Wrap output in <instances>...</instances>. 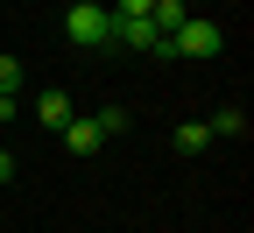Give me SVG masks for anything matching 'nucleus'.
<instances>
[{"mask_svg": "<svg viewBox=\"0 0 254 233\" xmlns=\"http://www.w3.org/2000/svg\"><path fill=\"white\" fill-rule=\"evenodd\" d=\"M155 0H113V14H148Z\"/></svg>", "mask_w": 254, "mask_h": 233, "instance_id": "obj_9", "label": "nucleus"}, {"mask_svg": "<svg viewBox=\"0 0 254 233\" xmlns=\"http://www.w3.org/2000/svg\"><path fill=\"white\" fill-rule=\"evenodd\" d=\"M205 127H212V135H247V113H240V106H226V113H212Z\"/></svg>", "mask_w": 254, "mask_h": 233, "instance_id": "obj_6", "label": "nucleus"}, {"mask_svg": "<svg viewBox=\"0 0 254 233\" xmlns=\"http://www.w3.org/2000/svg\"><path fill=\"white\" fill-rule=\"evenodd\" d=\"M36 120L50 127V135H57V127L71 120V92H64V85H50V92H36Z\"/></svg>", "mask_w": 254, "mask_h": 233, "instance_id": "obj_4", "label": "nucleus"}, {"mask_svg": "<svg viewBox=\"0 0 254 233\" xmlns=\"http://www.w3.org/2000/svg\"><path fill=\"white\" fill-rule=\"evenodd\" d=\"M219 50H226V28L205 21V14H184V28L170 36V57H190V64H212Z\"/></svg>", "mask_w": 254, "mask_h": 233, "instance_id": "obj_2", "label": "nucleus"}, {"mask_svg": "<svg viewBox=\"0 0 254 233\" xmlns=\"http://www.w3.org/2000/svg\"><path fill=\"white\" fill-rule=\"evenodd\" d=\"M64 36H71L78 50H113V7H99V0H71Z\"/></svg>", "mask_w": 254, "mask_h": 233, "instance_id": "obj_1", "label": "nucleus"}, {"mask_svg": "<svg viewBox=\"0 0 254 233\" xmlns=\"http://www.w3.org/2000/svg\"><path fill=\"white\" fill-rule=\"evenodd\" d=\"M0 184H14V155L7 149H0Z\"/></svg>", "mask_w": 254, "mask_h": 233, "instance_id": "obj_10", "label": "nucleus"}, {"mask_svg": "<svg viewBox=\"0 0 254 233\" xmlns=\"http://www.w3.org/2000/svg\"><path fill=\"white\" fill-rule=\"evenodd\" d=\"M14 92H21V64H14V57H0V99H14Z\"/></svg>", "mask_w": 254, "mask_h": 233, "instance_id": "obj_8", "label": "nucleus"}, {"mask_svg": "<svg viewBox=\"0 0 254 233\" xmlns=\"http://www.w3.org/2000/svg\"><path fill=\"white\" fill-rule=\"evenodd\" d=\"M57 142H64V149H71V155H92V149H99V142H106V135H99V127H92V120H78V113H71V120H64V127H57Z\"/></svg>", "mask_w": 254, "mask_h": 233, "instance_id": "obj_3", "label": "nucleus"}, {"mask_svg": "<svg viewBox=\"0 0 254 233\" xmlns=\"http://www.w3.org/2000/svg\"><path fill=\"white\" fill-rule=\"evenodd\" d=\"M205 149H212V127L205 120H184L177 127V155H205Z\"/></svg>", "mask_w": 254, "mask_h": 233, "instance_id": "obj_5", "label": "nucleus"}, {"mask_svg": "<svg viewBox=\"0 0 254 233\" xmlns=\"http://www.w3.org/2000/svg\"><path fill=\"white\" fill-rule=\"evenodd\" d=\"M92 127L113 142V135H127V106H106V113H92Z\"/></svg>", "mask_w": 254, "mask_h": 233, "instance_id": "obj_7", "label": "nucleus"}]
</instances>
